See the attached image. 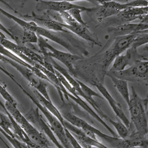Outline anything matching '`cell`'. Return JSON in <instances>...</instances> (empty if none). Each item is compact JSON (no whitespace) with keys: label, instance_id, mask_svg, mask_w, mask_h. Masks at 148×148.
<instances>
[{"label":"cell","instance_id":"ba28073f","mask_svg":"<svg viewBox=\"0 0 148 148\" xmlns=\"http://www.w3.org/2000/svg\"><path fill=\"white\" fill-rule=\"evenodd\" d=\"M0 61H3L10 64L28 80L31 86L33 87L35 90L43 95L46 99L52 101L49 95L47 84L44 80L38 77L31 69L1 55H0Z\"/></svg>","mask_w":148,"mask_h":148},{"label":"cell","instance_id":"d4e9b609","mask_svg":"<svg viewBox=\"0 0 148 148\" xmlns=\"http://www.w3.org/2000/svg\"><path fill=\"white\" fill-rule=\"evenodd\" d=\"M0 30L1 31H2L3 32H5V33H6L7 34H8L9 35L13 40H14V36H13V35L12 34V32L9 31V29H7L0 22Z\"/></svg>","mask_w":148,"mask_h":148},{"label":"cell","instance_id":"7402d4cb","mask_svg":"<svg viewBox=\"0 0 148 148\" xmlns=\"http://www.w3.org/2000/svg\"><path fill=\"white\" fill-rule=\"evenodd\" d=\"M96 7H86L82 6L79 8H75V9H72L68 11L69 14L72 16V17L75 19L78 23H79L81 25H83L84 26H87L88 24L86 22H85L82 16V12H92L95 10Z\"/></svg>","mask_w":148,"mask_h":148},{"label":"cell","instance_id":"44dd1931","mask_svg":"<svg viewBox=\"0 0 148 148\" xmlns=\"http://www.w3.org/2000/svg\"><path fill=\"white\" fill-rule=\"evenodd\" d=\"M106 120L110 122L113 126L114 129L116 130L119 138L122 139H125L127 138L129 135L130 130L122 121H113L108 116H107Z\"/></svg>","mask_w":148,"mask_h":148},{"label":"cell","instance_id":"4316f807","mask_svg":"<svg viewBox=\"0 0 148 148\" xmlns=\"http://www.w3.org/2000/svg\"><path fill=\"white\" fill-rule=\"evenodd\" d=\"M0 1H1V2H2V3H5V4H6L7 5H8V6H9V7H10V8H11V9H12V7H10V6L9 5H8V4H6V3H5V2L4 1H3V0H0Z\"/></svg>","mask_w":148,"mask_h":148},{"label":"cell","instance_id":"8fae6325","mask_svg":"<svg viewBox=\"0 0 148 148\" xmlns=\"http://www.w3.org/2000/svg\"><path fill=\"white\" fill-rule=\"evenodd\" d=\"M130 7L129 3H122L116 1H108L98 5L95 9L96 19L99 23H101L106 19L116 16L121 11Z\"/></svg>","mask_w":148,"mask_h":148},{"label":"cell","instance_id":"9a60e30c","mask_svg":"<svg viewBox=\"0 0 148 148\" xmlns=\"http://www.w3.org/2000/svg\"><path fill=\"white\" fill-rule=\"evenodd\" d=\"M62 25L65 29L69 31L72 34H76L92 45L101 46V44L98 40V37L89 30L88 27L81 25L77 21L74 22L71 25H67L63 23H62Z\"/></svg>","mask_w":148,"mask_h":148},{"label":"cell","instance_id":"7c38bea8","mask_svg":"<svg viewBox=\"0 0 148 148\" xmlns=\"http://www.w3.org/2000/svg\"><path fill=\"white\" fill-rule=\"evenodd\" d=\"M38 109L37 108L36 109L32 108L31 110H29L26 114V118L28 121L31 122L33 123L34 124L38 125L41 130H42L43 133L48 136L49 139L58 147V148H64L62 145L61 144L58 140L56 137L55 134H53V131L51 129L50 127L49 126L47 123L45 121L42 115L39 114Z\"/></svg>","mask_w":148,"mask_h":148},{"label":"cell","instance_id":"484cf974","mask_svg":"<svg viewBox=\"0 0 148 148\" xmlns=\"http://www.w3.org/2000/svg\"><path fill=\"white\" fill-rule=\"evenodd\" d=\"M111 1L122 3H125L128 2V0H95V2L97 4H101L102 3H106V2H108V1Z\"/></svg>","mask_w":148,"mask_h":148},{"label":"cell","instance_id":"2e32d148","mask_svg":"<svg viewBox=\"0 0 148 148\" xmlns=\"http://www.w3.org/2000/svg\"><path fill=\"white\" fill-rule=\"evenodd\" d=\"M81 5L73 4L72 3L64 1H45L38 0L36 5V9L38 11H49L55 12H68L75 8L81 7Z\"/></svg>","mask_w":148,"mask_h":148},{"label":"cell","instance_id":"277c9868","mask_svg":"<svg viewBox=\"0 0 148 148\" xmlns=\"http://www.w3.org/2000/svg\"><path fill=\"white\" fill-rule=\"evenodd\" d=\"M129 108L131 122L136 131L143 136L147 134V119L146 109L147 99H143L137 93L134 86L131 87V96H130Z\"/></svg>","mask_w":148,"mask_h":148},{"label":"cell","instance_id":"6da1fadb","mask_svg":"<svg viewBox=\"0 0 148 148\" xmlns=\"http://www.w3.org/2000/svg\"><path fill=\"white\" fill-rule=\"evenodd\" d=\"M139 32L115 37L111 40L112 43L107 49L103 47L91 57L84 58L77 61L74 65L73 76L83 79L92 85L96 83L104 84L111 64L131 45Z\"/></svg>","mask_w":148,"mask_h":148},{"label":"cell","instance_id":"5bb4252c","mask_svg":"<svg viewBox=\"0 0 148 148\" xmlns=\"http://www.w3.org/2000/svg\"><path fill=\"white\" fill-rule=\"evenodd\" d=\"M93 86L97 88L99 92L102 94L103 97L108 101L116 116L124 123L128 128H129L130 126V121L123 111L121 105L114 100V98L109 93L108 90L104 86V84L101 83H96L94 84Z\"/></svg>","mask_w":148,"mask_h":148},{"label":"cell","instance_id":"f1b7e54d","mask_svg":"<svg viewBox=\"0 0 148 148\" xmlns=\"http://www.w3.org/2000/svg\"><path fill=\"white\" fill-rule=\"evenodd\" d=\"M0 83H3V82H2V81L1 80V79H0Z\"/></svg>","mask_w":148,"mask_h":148},{"label":"cell","instance_id":"4fadbf2b","mask_svg":"<svg viewBox=\"0 0 148 148\" xmlns=\"http://www.w3.org/2000/svg\"><path fill=\"white\" fill-rule=\"evenodd\" d=\"M148 23L140 22L137 23H124L118 26L109 27H108V31L110 34V40H112L114 38L129 35L137 32H142L147 30Z\"/></svg>","mask_w":148,"mask_h":148},{"label":"cell","instance_id":"ac0fdd59","mask_svg":"<svg viewBox=\"0 0 148 148\" xmlns=\"http://www.w3.org/2000/svg\"><path fill=\"white\" fill-rule=\"evenodd\" d=\"M34 93L35 95V98L36 100L41 104L43 105L45 108H46L49 112H50L52 114H53L55 116H56L58 120L61 122V124L63 125L64 122V118L62 116L61 113L60 111L53 104L52 102L51 101H49L43 96L41 95L37 91L34 90Z\"/></svg>","mask_w":148,"mask_h":148},{"label":"cell","instance_id":"8992f818","mask_svg":"<svg viewBox=\"0 0 148 148\" xmlns=\"http://www.w3.org/2000/svg\"><path fill=\"white\" fill-rule=\"evenodd\" d=\"M38 45L40 49V52L45 57H50L53 59L58 60L66 66L69 71V73L73 75L74 71V65L79 60L83 59L84 56L77 55L72 54L70 52H65L61 51L53 47L42 37L38 36Z\"/></svg>","mask_w":148,"mask_h":148},{"label":"cell","instance_id":"7a4b0ae2","mask_svg":"<svg viewBox=\"0 0 148 148\" xmlns=\"http://www.w3.org/2000/svg\"><path fill=\"white\" fill-rule=\"evenodd\" d=\"M64 119L73 125L80 130L90 137L96 139L99 137L110 146V148H130L127 139H122L115 136H110L103 133L84 119L78 117L72 112L69 110L66 107L64 109L60 110Z\"/></svg>","mask_w":148,"mask_h":148},{"label":"cell","instance_id":"e0dca14e","mask_svg":"<svg viewBox=\"0 0 148 148\" xmlns=\"http://www.w3.org/2000/svg\"><path fill=\"white\" fill-rule=\"evenodd\" d=\"M24 18L29 19L36 22L38 26L43 27L48 30L56 32H64L67 34H72L69 31L65 29L62 25V22L56 21L52 18H44L32 13V15H25Z\"/></svg>","mask_w":148,"mask_h":148},{"label":"cell","instance_id":"5b68a950","mask_svg":"<svg viewBox=\"0 0 148 148\" xmlns=\"http://www.w3.org/2000/svg\"><path fill=\"white\" fill-rule=\"evenodd\" d=\"M13 81L22 89V91L30 98L32 101V102L34 103V104L37 106V108L38 109V110H40L44 114L46 119L49 122V126L50 127L51 129L53 131V133L56 136V137H57V138L59 140L60 142L62 145V146L64 148H73V146L71 145L67 138L66 132H65V127L61 124V122L58 120V119L56 116H55L54 115L52 114L46 108H45L43 105L41 104L36 100L35 97L32 95L28 91H27L17 81L15 80H14Z\"/></svg>","mask_w":148,"mask_h":148},{"label":"cell","instance_id":"f546056e","mask_svg":"<svg viewBox=\"0 0 148 148\" xmlns=\"http://www.w3.org/2000/svg\"><path fill=\"white\" fill-rule=\"evenodd\" d=\"M136 147H135L134 148H136ZM139 148H144V147H139Z\"/></svg>","mask_w":148,"mask_h":148},{"label":"cell","instance_id":"30bf717a","mask_svg":"<svg viewBox=\"0 0 148 148\" xmlns=\"http://www.w3.org/2000/svg\"><path fill=\"white\" fill-rule=\"evenodd\" d=\"M125 53H123L118 55L112 62V66L108 71L118 72L124 70L128 65H132L137 60L147 61V55L140 54L137 52V49L130 46L125 51Z\"/></svg>","mask_w":148,"mask_h":148},{"label":"cell","instance_id":"3957f363","mask_svg":"<svg viewBox=\"0 0 148 148\" xmlns=\"http://www.w3.org/2000/svg\"><path fill=\"white\" fill-rule=\"evenodd\" d=\"M0 105L4 110L9 113L11 116L18 123L37 148L46 147L51 146V143L47 136L42 132L38 130L27 118L22 114L17 108V105L5 102L4 104L0 100Z\"/></svg>","mask_w":148,"mask_h":148},{"label":"cell","instance_id":"603a6c76","mask_svg":"<svg viewBox=\"0 0 148 148\" xmlns=\"http://www.w3.org/2000/svg\"><path fill=\"white\" fill-rule=\"evenodd\" d=\"M0 128L3 129L5 133L9 134L10 137L16 138L13 133V125L10 118L7 114H5L1 112H0Z\"/></svg>","mask_w":148,"mask_h":148},{"label":"cell","instance_id":"cb8c5ba5","mask_svg":"<svg viewBox=\"0 0 148 148\" xmlns=\"http://www.w3.org/2000/svg\"><path fill=\"white\" fill-rule=\"evenodd\" d=\"M0 95L3 97L5 102L17 105V103H16L14 98L7 91L5 87L3 85V83H0Z\"/></svg>","mask_w":148,"mask_h":148},{"label":"cell","instance_id":"ffe728a7","mask_svg":"<svg viewBox=\"0 0 148 148\" xmlns=\"http://www.w3.org/2000/svg\"><path fill=\"white\" fill-rule=\"evenodd\" d=\"M38 36L34 31L28 29H23L22 35L16 38L15 42L19 45H24L25 43H37L38 42Z\"/></svg>","mask_w":148,"mask_h":148},{"label":"cell","instance_id":"52a82bcc","mask_svg":"<svg viewBox=\"0 0 148 148\" xmlns=\"http://www.w3.org/2000/svg\"><path fill=\"white\" fill-rule=\"evenodd\" d=\"M106 76H113L127 82L147 85L148 62L145 60H137L131 65L129 68L118 72L108 71Z\"/></svg>","mask_w":148,"mask_h":148},{"label":"cell","instance_id":"9c48e42d","mask_svg":"<svg viewBox=\"0 0 148 148\" xmlns=\"http://www.w3.org/2000/svg\"><path fill=\"white\" fill-rule=\"evenodd\" d=\"M147 13V7H129L116 16L109 18V20L105 22V25L107 24L108 27L118 26L122 24L131 23L136 19H139L140 22L148 23Z\"/></svg>","mask_w":148,"mask_h":148},{"label":"cell","instance_id":"83f0119b","mask_svg":"<svg viewBox=\"0 0 148 148\" xmlns=\"http://www.w3.org/2000/svg\"><path fill=\"white\" fill-rule=\"evenodd\" d=\"M41 148H53L51 146H49V147H41Z\"/></svg>","mask_w":148,"mask_h":148},{"label":"cell","instance_id":"d6986e66","mask_svg":"<svg viewBox=\"0 0 148 148\" xmlns=\"http://www.w3.org/2000/svg\"><path fill=\"white\" fill-rule=\"evenodd\" d=\"M108 76L111 79L114 87L117 89L119 93L121 95L122 98H124V100L128 106L130 100V94L129 91L128 82L115 77L113 76Z\"/></svg>","mask_w":148,"mask_h":148}]
</instances>
